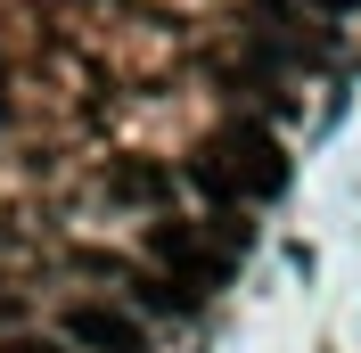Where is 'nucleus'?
I'll list each match as a JSON object with an SVG mask.
<instances>
[{"label": "nucleus", "mask_w": 361, "mask_h": 353, "mask_svg": "<svg viewBox=\"0 0 361 353\" xmlns=\"http://www.w3.org/2000/svg\"><path fill=\"white\" fill-rule=\"evenodd\" d=\"M255 42H263L271 58H304V66L320 58V33H304V25H295L288 0H255Z\"/></svg>", "instance_id": "nucleus-4"}, {"label": "nucleus", "mask_w": 361, "mask_h": 353, "mask_svg": "<svg viewBox=\"0 0 361 353\" xmlns=\"http://www.w3.org/2000/svg\"><path fill=\"white\" fill-rule=\"evenodd\" d=\"M148 255H157V263L173 271L197 304L214 296V287H230V246H205L189 222H157V230H148Z\"/></svg>", "instance_id": "nucleus-2"}, {"label": "nucleus", "mask_w": 361, "mask_h": 353, "mask_svg": "<svg viewBox=\"0 0 361 353\" xmlns=\"http://www.w3.org/2000/svg\"><path fill=\"white\" fill-rule=\"evenodd\" d=\"M66 337L82 353H148V329H140L132 312H115V304H74L66 312Z\"/></svg>", "instance_id": "nucleus-3"}, {"label": "nucleus", "mask_w": 361, "mask_h": 353, "mask_svg": "<svg viewBox=\"0 0 361 353\" xmlns=\"http://www.w3.org/2000/svg\"><path fill=\"white\" fill-rule=\"evenodd\" d=\"M189 181H197L214 205H247V198H279L288 189V156H279V140L263 132V124H230L214 148L189 164Z\"/></svg>", "instance_id": "nucleus-1"}, {"label": "nucleus", "mask_w": 361, "mask_h": 353, "mask_svg": "<svg viewBox=\"0 0 361 353\" xmlns=\"http://www.w3.org/2000/svg\"><path fill=\"white\" fill-rule=\"evenodd\" d=\"M312 8H320V17H353L361 0H312Z\"/></svg>", "instance_id": "nucleus-5"}, {"label": "nucleus", "mask_w": 361, "mask_h": 353, "mask_svg": "<svg viewBox=\"0 0 361 353\" xmlns=\"http://www.w3.org/2000/svg\"><path fill=\"white\" fill-rule=\"evenodd\" d=\"M8 353H42V345H8Z\"/></svg>", "instance_id": "nucleus-6"}]
</instances>
